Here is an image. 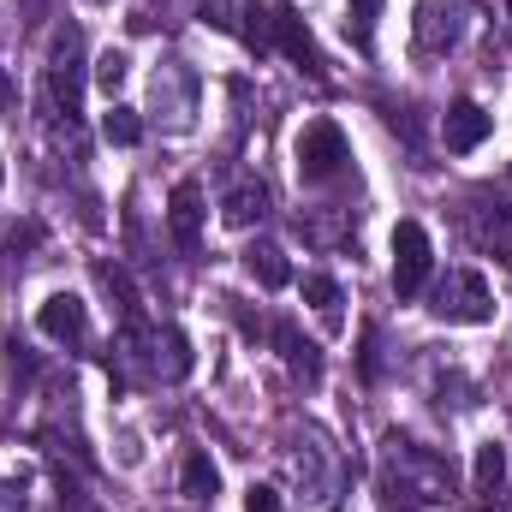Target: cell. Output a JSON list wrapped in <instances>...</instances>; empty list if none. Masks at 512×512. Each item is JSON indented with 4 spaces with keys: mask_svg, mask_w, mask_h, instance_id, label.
Instances as JSON below:
<instances>
[{
    "mask_svg": "<svg viewBox=\"0 0 512 512\" xmlns=\"http://www.w3.org/2000/svg\"><path fill=\"white\" fill-rule=\"evenodd\" d=\"M376 483H382V507L387 512H417V507H441L453 495V459L411 441V435H387L382 441V465H376Z\"/></svg>",
    "mask_w": 512,
    "mask_h": 512,
    "instance_id": "obj_1",
    "label": "cell"
},
{
    "mask_svg": "<svg viewBox=\"0 0 512 512\" xmlns=\"http://www.w3.org/2000/svg\"><path fill=\"white\" fill-rule=\"evenodd\" d=\"M292 477L304 489L298 495L304 512H340V501H346V465H340V453L328 447L322 429H304L292 441Z\"/></svg>",
    "mask_w": 512,
    "mask_h": 512,
    "instance_id": "obj_2",
    "label": "cell"
},
{
    "mask_svg": "<svg viewBox=\"0 0 512 512\" xmlns=\"http://www.w3.org/2000/svg\"><path fill=\"white\" fill-rule=\"evenodd\" d=\"M120 358L131 370H143L149 382H185L191 376V340L179 328H143L126 322L120 328Z\"/></svg>",
    "mask_w": 512,
    "mask_h": 512,
    "instance_id": "obj_3",
    "label": "cell"
},
{
    "mask_svg": "<svg viewBox=\"0 0 512 512\" xmlns=\"http://www.w3.org/2000/svg\"><path fill=\"white\" fill-rule=\"evenodd\" d=\"M42 84H48V120H78V96H84V36L66 24V30H54V42H48V72H42Z\"/></svg>",
    "mask_w": 512,
    "mask_h": 512,
    "instance_id": "obj_4",
    "label": "cell"
},
{
    "mask_svg": "<svg viewBox=\"0 0 512 512\" xmlns=\"http://www.w3.org/2000/svg\"><path fill=\"white\" fill-rule=\"evenodd\" d=\"M292 149H298V179H304V185H328V179H340L346 161H352L346 131L334 126V120H310V126L298 131Z\"/></svg>",
    "mask_w": 512,
    "mask_h": 512,
    "instance_id": "obj_5",
    "label": "cell"
},
{
    "mask_svg": "<svg viewBox=\"0 0 512 512\" xmlns=\"http://www.w3.org/2000/svg\"><path fill=\"white\" fill-rule=\"evenodd\" d=\"M477 24V0H417V48L453 54Z\"/></svg>",
    "mask_w": 512,
    "mask_h": 512,
    "instance_id": "obj_6",
    "label": "cell"
},
{
    "mask_svg": "<svg viewBox=\"0 0 512 512\" xmlns=\"http://www.w3.org/2000/svg\"><path fill=\"white\" fill-rule=\"evenodd\" d=\"M149 108H155V120L167 131H185L197 120V72H191L185 60L155 66V78H149Z\"/></svg>",
    "mask_w": 512,
    "mask_h": 512,
    "instance_id": "obj_7",
    "label": "cell"
},
{
    "mask_svg": "<svg viewBox=\"0 0 512 512\" xmlns=\"http://www.w3.org/2000/svg\"><path fill=\"white\" fill-rule=\"evenodd\" d=\"M435 316H441V322H489V316H495L489 280H483L477 268H453V274L435 286Z\"/></svg>",
    "mask_w": 512,
    "mask_h": 512,
    "instance_id": "obj_8",
    "label": "cell"
},
{
    "mask_svg": "<svg viewBox=\"0 0 512 512\" xmlns=\"http://www.w3.org/2000/svg\"><path fill=\"white\" fill-rule=\"evenodd\" d=\"M429 268H435V245H429L423 221H399L393 227V292L417 298L423 280H429Z\"/></svg>",
    "mask_w": 512,
    "mask_h": 512,
    "instance_id": "obj_9",
    "label": "cell"
},
{
    "mask_svg": "<svg viewBox=\"0 0 512 512\" xmlns=\"http://www.w3.org/2000/svg\"><path fill=\"white\" fill-rule=\"evenodd\" d=\"M36 328H42L48 340H60V346H84V340H90V304H84L78 292H54V298L36 310Z\"/></svg>",
    "mask_w": 512,
    "mask_h": 512,
    "instance_id": "obj_10",
    "label": "cell"
},
{
    "mask_svg": "<svg viewBox=\"0 0 512 512\" xmlns=\"http://www.w3.org/2000/svg\"><path fill=\"white\" fill-rule=\"evenodd\" d=\"M167 227H173V245L179 251H197L203 245V185L197 179H179L173 197H167Z\"/></svg>",
    "mask_w": 512,
    "mask_h": 512,
    "instance_id": "obj_11",
    "label": "cell"
},
{
    "mask_svg": "<svg viewBox=\"0 0 512 512\" xmlns=\"http://www.w3.org/2000/svg\"><path fill=\"white\" fill-rule=\"evenodd\" d=\"M274 48L298 66V72H310V78H322V54H316V42H310V30H304V18L292 12V6H274Z\"/></svg>",
    "mask_w": 512,
    "mask_h": 512,
    "instance_id": "obj_12",
    "label": "cell"
},
{
    "mask_svg": "<svg viewBox=\"0 0 512 512\" xmlns=\"http://www.w3.org/2000/svg\"><path fill=\"white\" fill-rule=\"evenodd\" d=\"M489 131H495V114H489V108H477V102H453L447 120H441V143H447L453 155H471Z\"/></svg>",
    "mask_w": 512,
    "mask_h": 512,
    "instance_id": "obj_13",
    "label": "cell"
},
{
    "mask_svg": "<svg viewBox=\"0 0 512 512\" xmlns=\"http://www.w3.org/2000/svg\"><path fill=\"white\" fill-rule=\"evenodd\" d=\"M274 346H280V358H286L292 376H304L310 387L322 382V346H316V340H304L292 322H280V328H274Z\"/></svg>",
    "mask_w": 512,
    "mask_h": 512,
    "instance_id": "obj_14",
    "label": "cell"
},
{
    "mask_svg": "<svg viewBox=\"0 0 512 512\" xmlns=\"http://www.w3.org/2000/svg\"><path fill=\"white\" fill-rule=\"evenodd\" d=\"M179 495L197 501V507H209V501L221 495V471H215V459H209L203 447L185 453V465H179Z\"/></svg>",
    "mask_w": 512,
    "mask_h": 512,
    "instance_id": "obj_15",
    "label": "cell"
},
{
    "mask_svg": "<svg viewBox=\"0 0 512 512\" xmlns=\"http://www.w3.org/2000/svg\"><path fill=\"white\" fill-rule=\"evenodd\" d=\"M262 215H268V185H256V179H245V185H233L227 197H221V221L227 227H262Z\"/></svg>",
    "mask_w": 512,
    "mask_h": 512,
    "instance_id": "obj_16",
    "label": "cell"
},
{
    "mask_svg": "<svg viewBox=\"0 0 512 512\" xmlns=\"http://www.w3.org/2000/svg\"><path fill=\"white\" fill-rule=\"evenodd\" d=\"M245 268H251V274L262 280V286H268V292L292 286V262H286V251H280L274 239H256L251 251H245Z\"/></svg>",
    "mask_w": 512,
    "mask_h": 512,
    "instance_id": "obj_17",
    "label": "cell"
},
{
    "mask_svg": "<svg viewBox=\"0 0 512 512\" xmlns=\"http://www.w3.org/2000/svg\"><path fill=\"white\" fill-rule=\"evenodd\" d=\"M501 483H507V447L483 441V447H477V465H471V489H477L483 501H495V495H501Z\"/></svg>",
    "mask_w": 512,
    "mask_h": 512,
    "instance_id": "obj_18",
    "label": "cell"
},
{
    "mask_svg": "<svg viewBox=\"0 0 512 512\" xmlns=\"http://www.w3.org/2000/svg\"><path fill=\"white\" fill-rule=\"evenodd\" d=\"M304 304H310L328 328H340V280H328V274H304Z\"/></svg>",
    "mask_w": 512,
    "mask_h": 512,
    "instance_id": "obj_19",
    "label": "cell"
},
{
    "mask_svg": "<svg viewBox=\"0 0 512 512\" xmlns=\"http://www.w3.org/2000/svg\"><path fill=\"white\" fill-rule=\"evenodd\" d=\"M239 18H245V24H239V30H245V42H251L256 54H274V6H239Z\"/></svg>",
    "mask_w": 512,
    "mask_h": 512,
    "instance_id": "obj_20",
    "label": "cell"
},
{
    "mask_svg": "<svg viewBox=\"0 0 512 512\" xmlns=\"http://www.w3.org/2000/svg\"><path fill=\"white\" fill-rule=\"evenodd\" d=\"M102 131H108V143H120V149H131V143H143V120H137L131 108H114V114L102 120Z\"/></svg>",
    "mask_w": 512,
    "mask_h": 512,
    "instance_id": "obj_21",
    "label": "cell"
},
{
    "mask_svg": "<svg viewBox=\"0 0 512 512\" xmlns=\"http://www.w3.org/2000/svg\"><path fill=\"white\" fill-rule=\"evenodd\" d=\"M126 72H131V60H126V54H120V48H108V54L96 60V84H102L108 96H114V90L126 84Z\"/></svg>",
    "mask_w": 512,
    "mask_h": 512,
    "instance_id": "obj_22",
    "label": "cell"
},
{
    "mask_svg": "<svg viewBox=\"0 0 512 512\" xmlns=\"http://www.w3.org/2000/svg\"><path fill=\"white\" fill-rule=\"evenodd\" d=\"M376 12H382V0H352V18H346V30L358 36V48H370V30H376Z\"/></svg>",
    "mask_w": 512,
    "mask_h": 512,
    "instance_id": "obj_23",
    "label": "cell"
},
{
    "mask_svg": "<svg viewBox=\"0 0 512 512\" xmlns=\"http://www.w3.org/2000/svg\"><path fill=\"white\" fill-rule=\"evenodd\" d=\"M0 512H30V477H0Z\"/></svg>",
    "mask_w": 512,
    "mask_h": 512,
    "instance_id": "obj_24",
    "label": "cell"
},
{
    "mask_svg": "<svg viewBox=\"0 0 512 512\" xmlns=\"http://www.w3.org/2000/svg\"><path fill=\"white\" fill-rule=\"evenodd\" d=\"M358 370H364V382H376V376H382V358H376V328H364V352H358Z\"/></svg>",
    "mask_w": 512,
    "mask_h": 512,
    "instance_id": "obj_25",
    "label": "cell"
},
{
    "mask_svg": "<svg viewBox=\"0 0 512 512\" xmlns=\"http://www.w3.org/2000/svg\"><path fill=\"white\" fill-rule=\"evenodd\" d=\"M245 512H280V495H274L268 483H251V495H245Z\"/></svg>",
    "mask_w": 512,
    "mask_h": 512,
    "instance_id": "obj_26",
    "label": "cell"
},
{
    "mask_svg": "<svg viewBox=\"0 0 512 512\" xmlns=\"http://www.w3.org/2000/svg\"><path fill=\"white\" fill-rule=\"evenodd\" d=\"M0 114H18V90H12V72L0 66Z\"/></svg>",
    "mask_w": 512,
    "mask_h": 512,
    "instance_id": "obj_27",
    "label": "cell"
}]
</instances>
